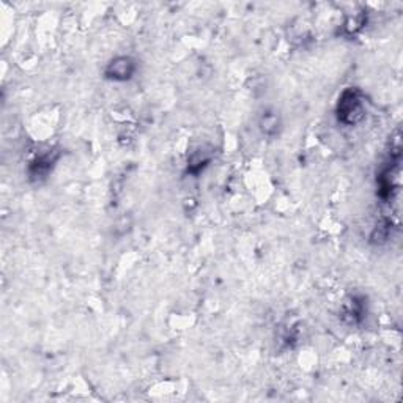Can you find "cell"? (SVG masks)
<instances>
[{
    "instance_id": "obj_1",
    "label": "cell",
    "mask_w": 403,
    "mask_h": 403,
    "mask_svg": "<svg viewBox=\"0 0 403 403\" xmlns=\"http://www.w3.org/2000/svg\"><path fill=\"white\" fill-rule=\"evenodd\" d=\"M339 118L347 124H355L362 118L364 109L356 91L347 90L339 102Z\"/></svg>"
},
{
    "instance_id": "obj_2",
    "label": "cell",
    "mask_w": 403,
    "mask_h": 403,
    "mask_svg": "<svg viewBox=\"0 0 403 403\" xmlns=\"http://www.w3.org/2000/svg\"><path fill=\"white\" fill-rule=\"evenodd\" d=\"M135 65L129 57H118L107 67V76L116 80H127L133 76Z\"/></svg>"
}]
</instances>
